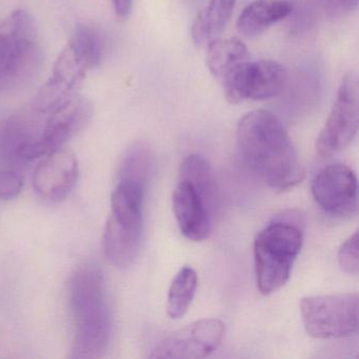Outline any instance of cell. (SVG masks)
I'll return each instance as SVG.
<instances>
[{"label": "cell", "mask_w": 359, "mask_h": 359, "mask_svg": "<svg viewBox=\"0 0 359 359\" xmlns=\"http://www.w3.org/2000/svg\"><path fill=\"white\" fill-rule=\"evenodd\" d=\"M237 149L247 165L269 186L285 190L304 176L297 150L280 119L266 110H254L239 119Z\"/></svg>", "instance_id": "1"}, {"label": "cell", "mask_w": 359, "mask_h": 359, "mask_svg": "<svg viewBox=\"0 0 359 359\" xmlns=\"http://www.w3.org/2000/svg\"><path fill=\"white\" fill-rule=\"evenodd\" d=\"M69 291L75 327L71 357L100 358L112 332L102 269L95 262L81 264L71 277Z\"/></svg>", "instance_id": "2"}, {"label": "cell", "mask_w": 359, "mask_h": 359, "mask_svg": "<svg viewBox=\"0 0 359 359\" xmlns=\"http://www.w3.org/2000/svg\"><path fill=\"white\" fill-rule=\"evenodd\" d=\"M217 199V184L209 163L198 155L187 157L172 196L176 222L184 237L193 241L209 237Z\"/></svg>", "instance_id": "3"}, {"label": "cell", "mask_w": 359, "mask_h": 359, "mask_svg": "<svg viewBox=\"0 0 359 359\" xmlns=\"http://www.w3.org/2000/svg\"><path fill=\"white\" fill-rule=\"evenodd\" d=\"M144 186L129 180H119L111 199V214L102 236L107 259L118 269L131 266L142 245Z\"/></svg>", "instance_id": "4"}, {"label": "cell", "mask_w": 359, "mask_h": 359, "mask_svg": "<svg viewBox=\"0 0 359 359\" xmlns=\"http://www.w3.org/2000/svg\"><path fill=\"white\" fill-rule=\"evenodd\" d=\"M36 22L26 10H16L0 22V92L24 86L41 62Z\"/></svg>", "instance_id": "5"}, {"label": "cell", "mask_w": 359, "mask_h": 359, "mask_svg": "<svg viewBox=\"0 0 359 359\" xmlns=\"http://www.w3.org/2000/svg\"><path fill=\"white\" fill-rule=\"evenodd\" d=\"M304 243L299 226L277 222L262 229L254 241L256 283L262 295L285 287Z\"/></svg>", "instance_id": "6"}, {"label": "cell", "mask_w": 359, "mask_h": 359, "mask_svg": "<svg viewBox=\"0 0 359 359\" xmlns=\"http://www.w3.org/2000/svg\"><path fill=\"white\" fill-rule=\"evenodd\" d=\"M92 116L91 102L79 95L53 112H43L31 106V137L26 150L27 161L41 158L64 147L87 127Z\"/></svg>", "instance_id": "7"}, {"label": "cell", "mask_w": 359, "mask_h": 359, "mask_svg": "<svg viewBox=\"0 0 359 359\" xmlns=\"http://www.w3.org/2000/svg\"><path fill=\"white\" fill-rule=\"evenodd\" d=\"M358 312V293L310 296L300 302L304 329L316 339H335L356 334Z\"/></svg>", "instance_id": "8"}, {"label": "cell", "mask_w": 359, "mask_h": 359, "mask_svg": "<svg viewBox=\"0 0 359 359\" xmlns=\"http://www.w3.org/2000/svg\"><path fill=\"white\" fill-rule=\"evenodd\" d=\"M287 74L285 67L274 60H245L231 69L224 79V95L230 104L245 100H268L285 90Z\"/></svg>", "instance_id": "9"}, {"label": "cell", "mask_w": 359, "mask_h": 359, "mask_svg": "<svg viewBox=\"0 0 359 359\" xmlns=\"http://www.w3.org/2000/svg\"><path fill=\"white\" fill-rule=\"evenodd\" d=\"M359 126V81L356 73L346 74L340 83L331 113L316 142L319 156L331 157L348 148Z\"/></svg>", "instance_id": "10"}, {"label": "cell", "mask_w": 359, "mask_h": 359, "mask_svg": "<svg viewBox=\"0 0 359 359\" xmlns=\"http://www.w3.org/2000/svg\"><path fill=\"white\" fill-rule=\"evenodd\" d=\"M313 197L332 217L346 219L358 212V188L354 172L341 163L321 169L312 182Z\"/></svg>", "instance_id": "11"}, {"label": "cell", "mask_w": 359, "mask_h": 359, "mask_svg": "<svg viewBox=\"0 0 359 359\" xmlns=\"http://www.w3.org/2000/svg\"><path fill=\"white\" fill-rule=\"evenodd\" d=\"M226 327L219 319L205 318L171 334L152 351V358L198 359L210 356L224 339Z\"/></svg>", "instance_id": "12"}, {"label": "cell", "mask_w": 359, "mask_h": 359, "mask_svg": "<svg viewBox=\"0 0 359 359\" xmlns=\"http://www.w3.org/2000/svg\"><path fill=\"white\" fill-rule=\"evenodd\" d=\"M89 68L67 45L58 56L51 77L37 92L31 106L43 112L64 108L79 96V90Z\"/></svg>", "instance_id": "13"}, {"label": "cell", "mask_w": 359, "mask_h": 359, "mask_svg": "<svg viewBox=\"0 0 359 359\" xmlns=\"http://www.w3.org/2000/svg\"><path fill=\"white\" fill-rule=\"evenodd\" d=\"M79 175V161L74 152L62 147L46 155L39 163L35 170L33 187L47 203H60L74 189Z\"/></svg>", "instance_id": "14"}, {"label": "cell", "mask_w": 359, "mask_h": 359, "mask_svg": "<svg viewBox=\"0 0 359 359\" xmlns=\"http://www.w3.org/2000/svg\"><path fill=\"white\" fill-rule=\"evenodd\" d=\"M292 10L293 6L287 0H255L241 12L237 29L243 36L254 39L287 18Z\"/></svg>", "instance_id": "15"}, {"label": "cell", "mask_w": 359, "mask_h": 359, "mask_svg": "<svg viewBox=\"0 0 359 359\" xmlns=\"http://www.w3.org/2000/svg\"><path fill=\"white\" fill-rule=\"evenodd\" d=\"M236 0H209L207 7L197 13L192 25L193 41L207 45L224 30L232 18Z\"/></svg>", "instance_id": "16"}, {"label": "cell", "mask_w": 359, "mask_h": 359, "mask_svg": "<svg viewBox=\"0 0 359 359\" xmlns=\"http://www.w3.org/2000/svg\"><path fill=\"white\" fill-rule=\"evenodd\" d=\"M248 48L236 37L215 39L207 43V67L211 74L222 81L236 65L248 60Z\"/></svg>", "instance_id": "17"}, {"label": "cell", "mask_w": 359, "mask_h": 359, "mask_svg": "<svg viewBox=\"0 0 359 359\" xmlns=\"http://www.w3.org/2000/svg\"><path fill=\"white\" fill-rule=\"evenodd\" d=\"M198 285L196 271L190 266L180 269L170 285L167 313L170 318L180 319L190 308Z\"/></svg>", "instance_id": "18"}, {"label": "cell", "mask_w": 359, "mask_h": 359, "mask_svg": "<svg viewBox=\"0 0 359 359\" xmlns=\"http://www.w3.org/2000/svg\"><path fill=\"white\" fill-rule=\"evenodd\" d=\"M69 45L75 53L91 69L100 66L104 53V41L102 35L93 27L79 25L71 37Z\"/></svg>", "instance_id": "19"}, {"label": "cell", "mask_w": 359, "mask_h": 359, "mask_svg": "<svg viewBox=\"0 0 359 359\" xmlns=\"http://www.w3.org/2000/svg\"><path fill=\"white\" fill-rule=\"evenodd\" d=\"M151 169V155L142 144L134 146L123 159L119 180H134L146 184Z\"/></svg>", "instance_id": "20"}, {"label": "cell", "mask_w": 359, "mask_h": 359, "mask_svg": "<svg viewBox=\"0 0 359 359\" xmlns=\"http://www.w3.org/2000/svg\"><path fill=\"white\" fill-rule=\"evenodd\" d=\"M358 241V231H356L342 243L337 255L341 270L353 276H357L359 273Z\"/></svg>", "instance_id": "21"}, {"label": "cell", "mask_w": 359, "mask_h": 359, "mask_svg": "<svg viewBox=\"0 0 359 359\" xmlns=\"http://www.w3.org/2000/svg\"><path fill=\"white\" fill-rule=\"evenodd\" d=\"M24 188V177L15 169L0 170V199L10 201L20 195Z\"/></svg>", "instance_id": "22"}, {"label": "cell", "mask_w": 359, "mask_h": 359, "mask_svg": "<svg viewBox=\"0 0 359 359\" xmlns=\"http://www.w3.org/2000/svg\"><path fill=\"white\" fill-rule=\"evenodd\" d=\"M358 6V0H325V8L331 18H339L354 11Z\"/></svg>", "instance_id": "23"}, {"label": "cell", "mask_w": 359, "mask_h": 359, "mask_svg": "<svg viewBox=\"0 0 359 359\" xmlns=\"http://www.w3.org/2000/svg\"><path fill=\"white\" fill-rule=\"evenodd\" d=\"M112 4L118 18H127L131 14L133 0H112Z\"/></svg>", "instance_id": "24"}]
</instances>
